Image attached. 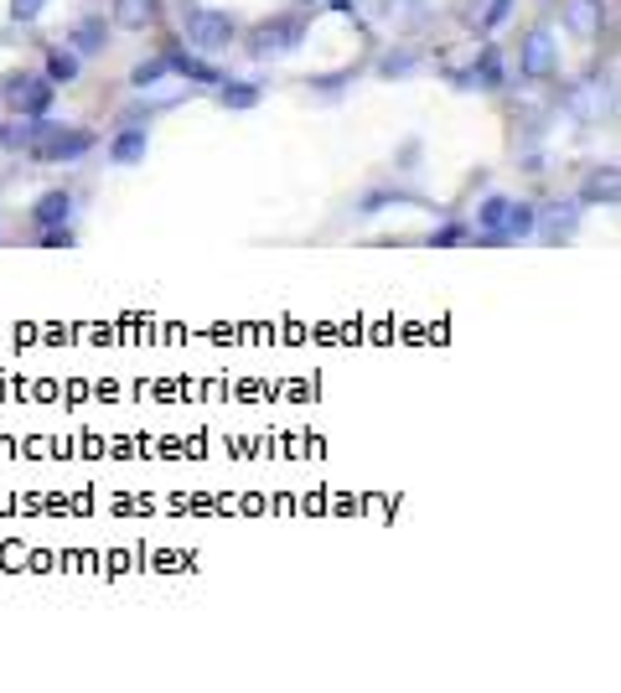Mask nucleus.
Listing matches in <instances>:
<instances>
[{"label":"nucleus","instance_id":"obj_1","mask_svg":"<svg viewBox=\"0 0 621 693\" xmlns=\"http://www.w3.org/2000/svg\"><path fill=\"white\" fill-rule=\"evenodd\" d=\"M301 42H306V21L301 17H286V11H275V17L254 21L249 32H244V52H249L254 63L290 57V52H301Z\"/></svg>","mask_w":621,"mask_h":693},{"label":"nucleus","instance_id":"obj_2","mask_svg":"<svg viewBox=\"0 0 621 693\" xmlns=\"http://www.w3.org/2000/svg\"><path fill=\"white\" fill-rule=\"evenodd\" d=\"M52 99H57V84L42 78V73H26V68H11L0 73V104L21 119H42L52 115Z\"/></svg>","mask_w":621,"mask_h":693},{"label":"nucleus","instance_id":"obj_3","mask_svg":"<svg viewBox=\"0 0 621 693\" xmlns=\"http://www.w3.org/2000/svg\"><path fill=\"white\" fill-rule=\"evenodd\" d=\"M182 36H186V47H197V52H228L238 42V21L223 6H186Z\"/></svg>","mask_w":621,"mask_h":693},{"label":"nucleus","instance_id":"obj_4","mask_svg":"<svg viewBox=\"0 0 621 693\" xmlns=\"http://www.w3.org/2000/svg\"><path fill=\"white\" fill-rule=\"evenodd\" d=\"M559 73V42L549 26H534V32L523 36L518 47V78L523 84H549Z\"/></svg>","mask_w":621,"mask_h":693},{"label":"nucleus","instance_id":"obj_5","mask_svg":"<svg viewBox=\"0 0 621 693\" xmlns=\"http://www.w3.org/2000/svg\"><path fill=\"white\" fill-rule=\"evenodd\" d=\"M580 213H586V203H580V197H559V203L538 207L534 238H544V243H570V238L580 234Z\"/></svg>","mask_w":621,"mask_h":693},{"label":"nucleus","instance_id":"obj_6","mask_svg":"<svg viewBox=\"0 0 621 693\" xmlns=\"http://www.w3.org/2000/svg\"><path fill=\"white\" fill-rule=\"evenodd\" d=\"M559 21H565L570 36L596 42L606 32V21H611V6H601V0H559Z\"/></svg>","mask_w":621,"mask_h":693},{"label":"nucleus","instance_id":"obj_7","mask_svg":"<svg viewBox=\"0 0 621 693\" xmlns=\"http://www.w3.org/2000/svg\"><path fill=\"white\" fill-rule=\"evenodd\" d=\"M167 68L176 73V78H186V84H197V88H218L223 84L218 63H207L202 52H186L182 42H171L167 47Z\"/></svg>","mask_w":621,"mask_h":693},{"label":"nucleus","instance_id":"obj_8","mask_svg":"<svg viewBox=\"0 0 621 693\" xmlns=\"http://www.w3.org/2000/svg\"><path fill=\"white\" fill-rule=\"evenodd\" d=\"M580 203L586 207H617L621 203V171L617 161H606V166H590L586 182H580Z\"/></svg>","mask_w":621,"mask_h":693},{"label":"nucleus","instance_id":"obj_9","mask_svg":"<svg viewBox=\"0 0 621 693\" xmlns=\"http://www.w3.org/2000/svg\"><path fill=\"white\" fill-rule=\"evenodd\" d=\"M151 151V124H119L115 140L104 145V155L115 161V166H140Z\"/></svg>","mask_w":621,"mask_h":693},{"label":"nucleus","instance_id":"obj_10","mask_svg":"<svg viewBox=\"0 0 621 693\" xmlns=\"http://www.w3.org/2000/svg\"><path fill=\"white\" fill-rule=\"evenodd\" d=\"M384 17L394 32H425V26H436L430 0H384Z\"/></svg>","mask_w":621,"mask_h":693},{"label":"nucleus","instance_id":"obj_11","mask_svg":"<svg viewBox=\"0 0 621 693\" xmlns=\"http://www.w3.org/2000/svg\"><path fill=\"white\" fill-rule=\"evenodd\" d=\"M67 47L78 52V57H104V52H109V21H104V17L73 21V32H67Z\"/></svg>","mask_w":621,"mask_h":693},{"label":"nucleus","instance_id":"obj_12","mask_svg":"<svg viewBox=\"0 0 621 693\" xmlns=\"http://www.w3.org/2000/svg\"><path fill=\"white\" fill-rule=\"evenodd\" d=\"M57 223H73V192H67V186H52V192H42L32 203L36 234H42V228H57Z\"/></svg>","mask_w":621,"mask_h":693},{"label":"nucleus","instance_id":"obj_13","mask_svg":"<svg viewBox=\"0 0 621 693\" xmlns=\"http://www.w3.org/2000/svg\"><path fill=\"white\" fill-rule=\"evenodd\" d=\"M156 17H161V0H115L109 6V26H119V32H146V26H156Z\"/></svg>","mask_w":621,"mask_h":693},{"label":"nucleus","instance_id":"obj_14","mask_svg":"<svg viewBox=\"0 0 621 693\" xmlns=\"http://www.w3.org/2000/svg\"><path fill=\"white\" fill-rule=\"evenodd\" d=\"M503 223H507V197H497V192H492L488 203L477 207V228H471V238H477V243H507Z\"/></svg>","mask_w":621,"mask_h":693},{"label":"nucleus","instance_id":"obj_15","mask_svg":"<svg viewBox=\"0 0 621 693\" xmlns=\"http://www.w3.org/2000/svg\"><path fill=\"white\" fill-rule=\"evenodd\" d=\"M259 99H265V84H254V78H223L218 84V104L223 109H234V115L259 109Z\"/></svg>","mask_w":621,"mask_h":693},{"label":"nucleus","instance_id":"obj_16","mask_svg":"<svg viewBox=\"0 0 621 693\" xmlns=\"http://www.w3.org/2000/svg\"><path fill=\"white\" fill-rule=\"evenodd\" d=\"M378 78H409V73H420L425 68V52H415V47H388V52H378Z\"/></svg>","mask_w":621,"mask_h":693},{"label":"nucleus","instance_id":"obj_17","mask_svg":"<svg viewBox=\"0 0 621 693\" xmlns=\"http://www.w3.org/2000/svg\"><path fill=\"white\" fill-rule=\"evenodd\" d=\"M78 73H84V57H78V52L67 47V42H57V47H47V73H42V78H52V84L63 88V84H73Z\"/></svg>","mask_w":621,"mask_h":693},{"label":"nucleus","instance_id":"obj_18","mask_svg":"<svg viewBox=\"0 0 621 693\" xmlns=\"http://www.w3.org/2000/svg\"><path fill=\"white\" fill-rule=\"evenodd\" d=\"M534 223H538V203H513V197H507V223H503L507 243H528V238H534Z\"/></svg>","mask_w":621,"mask_h":693},{"label":"nucleus","instance_id":"obj_19","mask_svg":"<svg viewBox=\"0 0 621 693\" xmlns=\"http://www.w3.org/2000/svg\"><path fill=\"white\" fill-rule=\"evenodd\" d=\"M161 78H171L167 52H151V57H140V63L130 68V88H156Z\"/></svg>","mask_w":621,"mask_h":693},{"label":"nucleus","instance_id":"obj_20","mask_svg":"<svg viewBox=\"0 0 621 693\" xmlns=\"http://www.w3.org/2000/svg\"><path fill=\"white\" fill-rule=\"evenodd\" d=\"M456 243H471L467 218H446L440 228H430V249H456Z\"/></svg>","mask_w":621,"mask_h":693},{"label":"nucleus","instance_id":"obj_21","mask_svg":"<svg viewBox=\"0 0 621 693\" xmlns=\"http://www.w3.org/2000/svg\"><path fill=\"white\" fill-rule=\"evenodd\" d=\"M513 6H518V0H488V6H482V17L471 21V26H477L482 36H488V32H503L507 17H513Z\"/></svg>","mask_w":621,"mask_h":693},{"label":"nucleus","instance_id":"obj_22","mask_svg":"<svg viewBox=\"0 0 621 693\" xmlns=\"http://www.w3.org/2000/svg\"><path fill=\"white\" fill-rule=\"evenodd\" d=\"M388 203H420V192H409V186H378V192L363 197V213H378V207H388Z\"/></svg>","mask_w":621,"mask_h":693},{"label":"nucleus","instance_id":"obj_23","mask_svg":"<svg viewBox=\"0 0 621 693\" xmlns=\"http://www.w3.org/2000/svg\"><path fill=\"white\" fill-rule=\"evenodd\" d=\"M52 11V0H11V21L17 26H32V21H42Z\"/></svg>","mask_w":621,"mask_h":693},{"label":"nucleus","instance_id":"obj_24","mask_svg":"<svg viewBox=\"0 0 621 693\" xmlns=\"http://www.w3.org/2000/svg\"><path fill=\"white\" fill-rule=\"evenodd\" d=\"M347 84H353V68L326 73V78H306V88H311V94H321V99H336V88H347Z\"/></svg>","mask_w":621,"mask_h":693},{"label":"nucleus","instance_id":"obj_25","mask_svg":"<svg viewBox=\"0 0 621 693\" xmlns=\"http://www.w3.org/2000/svg\"><path fill=\"white\" fill-rule=\"evenodd\" d=\"M36 243H42V249H73V243H78V234H73V223H57V228H42V234H36Z\"/></svg>","mask_w":621,"mask_h":693},{"label":"nucleus","instance_id":"obj_26","mask_svg":"<svg viewBox=\"0 0 621 693\" xmlns=\"http://www.w3.org/2000/svg\"><path fill=\"white\" fill-rule=\"evenodd\" d=\"M326 6H332L336 17H347V21H353V17H357V0H326Z\"/></svg>","mask_w":621,"mask_h":693},{"label":"nucleus","instance_id":"obj_27","mask_svg":"<svg viewBox=\"0 0 621 693\" xmlns=\"http://www.w3.org/2000/svg\"><path fill=\"white\" fill-rule=\"evenodd\" d=\"M296 6H321V0H296Z\"/></svg>","mask_w":621,"mask_h":693}]
</instances>
